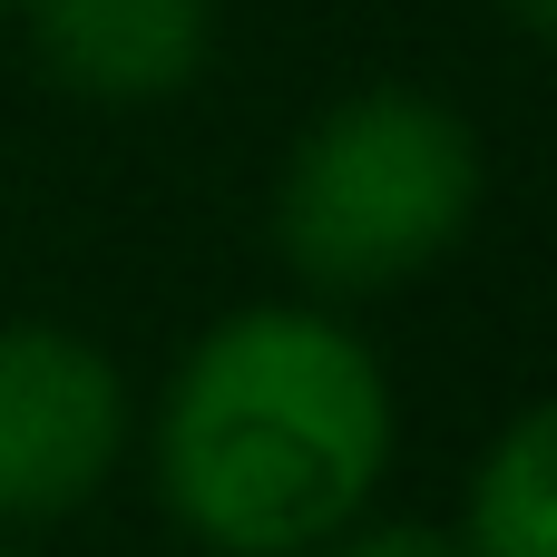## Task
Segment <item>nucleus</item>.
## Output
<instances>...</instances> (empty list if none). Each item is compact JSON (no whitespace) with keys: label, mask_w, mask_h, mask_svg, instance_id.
<instances>
[{"label":"nucleus","mask_w":557,"mask_h":557,"mask_svg":"<svg viewBox=\"0 0 557 557\" xmlns=\"http://www.w3.org/2000/svg\"><path fill=\"white\" fill-rule=\"evenodd\" d=\"M382 470L392 382L313 304L225 313L157 411V499L215 557H313L372 509Z\"/></svg>","instance_id":"nucleus-1"},{"label":"nucleus","mask_w":557,"mask_h":557,"mask_svg":"<svg viewBox=\"0 0 557 557\" xmlns=\"http://www.w3.org/2000/svg\"><path fill=\"white\" fill-rule=\"evenodd\" d=\"M480 215V137L421 88L323 108L274 186V245L313 294H392L431 274Z\"/></svg>","instance_id":"nucleus-2"},{"label":"nucleus","mask_w":557,"mask_h":557,"mask_svg":"<svg viewBox=\"0 0 557 557\" xmlns=\"http://www.w3.org/2000/svg\"><path fill=\"white\" fill-rule=\"evenodd\" d=\"M127 450V382L88 333L0 323V519H69Z\"/></svg>","instance_id":"nucleus-3"},{"label":"nucleus","mask_w":557,"mask_h":557,"mask_svg":"<svg viewBox=\"0 0 557 557\" xmlns=\"http://www.w3.org/2000/svg\"><path fill=\"white\" fill-rule=\"evenodd\" d=\"M29 49L69 98L157 108L206 78L215 0H29Z\"/></svg>","instance_id":"nucleus-4"},{"label":"nucleus","mask_w":557,"mask_h":557,"mask_svg":"<svg viewBox=\"0 0 557 557\" xmlns=\"http://www.w3.org/2000/svg\"><path fill=\"white\" fill-rule=\"evenodd\" d=\"M470 557H557V411L529 401L470 470V499H460V529Z\"/></svg>","instance_id":"nucleus-5"},{"label":"nucleus","mask_w":557,"mask_h":557,"mask_svg":"<svg viewBox=\"0 0 557 557\" xmlns=\"http://www.w3.org/2000/svg\"><path fill=\"white\" fill-rule=\"evenodd\" d=\"M313 557H470L450 529H431V519H352V529H333Z\"/></svg>","instance_id":"nucleus-6"},{"label":"nucleus","mask_w":557,"mask_h":557,"mask_svg":"<svg viewBox=\"0 0 557 557\" xmlns=\"http://www.w3.org/2000/svg\"><path fill=\"white\" fill-rule=\"evenodd\" d=\"M499 10H509L529 39H548V29H557V0H499Z\"/></svg>","instance_id":"nucleus-7"},{"label":"nucleus","mask_w":557,"mask_h":557,"mask_svg":"<svg viewBox=\"0 0 557 557\" xmlns=\"http://www.w3.org/2000/svg\"><path fill=\"white\" fill-rule=\"evenodd\" d=\"M0 10H10V0H0Z\"/></svg>","instance_id":"nucleus-8"},{"label":"nucleus","mask_w":557,"mask_h":557,"mask_svg":"<svg viewBox=\"0 0 557 557\" xmlns=\"http://www.w3.org/2000/svg\"><path fill=\"white\" fill-rule=\"evenodd\" d=\"M0 557H10V548H0Z\"/></svg>","instance_id":"nucleus-9"}]
</instances>
